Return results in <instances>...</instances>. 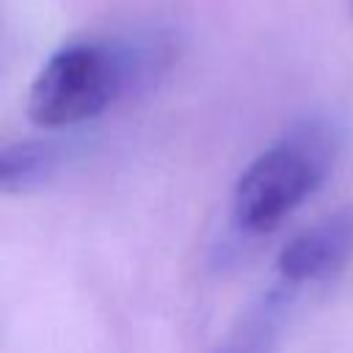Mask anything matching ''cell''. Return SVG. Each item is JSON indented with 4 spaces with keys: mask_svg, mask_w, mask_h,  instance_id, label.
<instances>
[{
    "mask_svg": "<svg viewBox=\"0 0 353 353\" xmlns=\"http://www.w3.org/2000/svg\"><path fill=\"white\" fill-rule=\"evenodd\" d=\"M160 36L124 41H72L55 50L28 91V116L41 130H61L105 113L119 97L146 85L168 63Z\"/></svg>",
    "mask_w": 353,
    "mask_h": 353,
    "instance_id": "6da1fadb",
    "label": "cell"
},
{
    "mask_svg": "<svg viewBox=\"0 0 353 353\" xmlns=\"http://www.w3.org/2000/svg\"><path fill=\"white\" fill-rule=\"evenodd\" d=\"M339 132L323 119H306L262 149L232 190L234 223L251 234L279 229L334 171Z\"/></svg>",
    "mask_w": 353,
    "mask_h": 353,
    "instance_id": "7a4b0ae2",
    "label": "cell"
},
{
    "mask_svg": "<svg viewBox=\"0 0 353 353\" xmlns=\"http://www.w3.org/2000/svg\"><path fill=\"white\" fill-rule=\"evenodd\" d=\"M353 259V204L295 234L276 256L279 279L290 287L325 281Z\"/></svg>",
    "mask_w": 353,
    "mask_h": 353,
    "instance_id": "3957f363",
    "label": "cell"
},
{
    "mask_svg": "<svg viewBox=\"0 0 353 353\" xmlns=\"http://www.w3.org/2000/svg\"><path fill=\"white\" fill-rule=\"evenodd\" d=\"M292 290L295 287H290L287 281H279L276 287L262 292L212 353H276L284 336Z\"/></svg>",
    "mask_w": 353,
    "mask_h": 353,
    "instance_id": "277c9868",
    "label": "cell"
},
{
    "mask_svg": "<svg viewBox=\"0 0 353 353\" xmlns=\"http://www.w3.org/2000/svg\"><path fill=\"white\" fill-rule=\"evenodd\" d=\"M61 149L52 141H17L0 152L3 193H25L55 174Z\"/></svg>",
    "mask_w": 353,
    "mask_h": 353,
    "instance_id": "5b68a950",
    "label": "cell"
}]
</instances>
